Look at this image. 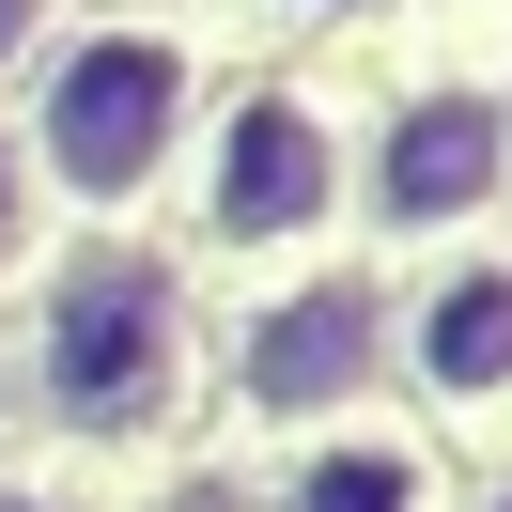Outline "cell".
I'll use <instances>...</instances> for the list:
<instances>
[{
    "instance_id": "277c9868",
    "label": "cell",
    "mask_w": 512,
    "mask_h": 512,
    "mask_svg": "<svg viewBox=\"0 0 512 512\" xmlns=\"http://www.w3.org/2000/svg\"><path fill=\"white\" fill-rule=\"evenodd\" d=\"M497 187H512V109H497V94H419L404 125H388L373 218H388V233H466Z\"/></svg>"
},
{
    "instance_id": "6da1fadb",
    "label": "cell",
    "mask_w": 512,
    "mask_h": 512,
    "mask_svg": "<svg viewBox=\"0 0 512 512\" xmlns=\"http://www.w3.org/2000/svg\"><path fill=\"white\" fill-rule=\"evenodd\" d=\"M171 125H187V47L171 32H78L32 78V156L63 171V202H140Z\"/></svg>"
},
{
    "instance_id": "7a4b0ae2",
    "label": "cell",
    "mask_w": 512,
    "mask_h": 512,
    "mask_svg": "<svg viewBox=\"0 0 512 512\" xmlns=\"http://www.w3.org/2000/svg\"><path fill=\"white\" fill-rule=\"evenodd\" d=\"M326 202H342V125L311 94H233L218 156H202V233L218 249H295V233H326Z\"/></svg>"
},
{
    "instance_id": "30bf717a",
    "label": "cell",
    "mask_w": 512,
    "mask_h": 512,
    "mask_svg": "<svg viewBox=\"0 0 512 512\" xmlns=\"http://www.w3.org/2000/svg\"><path fill=\"white\" fill-rule=\"evenodd\" d=\"M0 512H63V497H0Z\"/></svg>"
},
{
    "instance_id": "8992f818",
    "label": "cell",
    "mask_w": 512,
    "mask_h": 512,
    "mask_svg": "<svg viewBox=\"0 0 512 512\" xmlns=\"http://www.w3.org/2000/svg\"><path fill=\"white\" fill-rule=\"evenodd\" d=\"M419 388L435 404H512V264H466V280L419 295Z\"/></svg>"
},
{
    "instance_id": "52a82bcc",
    "label": "cell",
    "mask_w": 512,
    "mask_h": 512,
    "mask_svg": "<svg viewBox=\"0 0 512 512\" xmlns=\"http://www.w3.org/2000/svg\"><path fill=\"white\" fill-rule=\"evenodd\" d=\"M280 512H435V481H419V450H388V435H326L311 466L280 481Z\"/></svg>"
},
{
    "instance_id": "8fae6325",
    "label": "cell",
    "mask_w": 512,
    "mask_h": 512,
    "mask_svg": "<svg viewBox=\"0 0 512 512\" xmlns=\"http://www.w3.org/2000/svg\"><path fill=\"white\" fill-rule=\"evenodd\" d=\"M295 16H342V0H295Z\"/></svg>"
},
{
    "instance_id": "9c48e42d",
    "label": "cell",
    "mask_w": 512,
    "mask_h": 512,
    "mask_svg": "<svg viewBox=\"0 0 512 512\" xmlns=\"http://www.w3.org/2000/svg\"><path fill=\"white\" fill-rule=\"evenodd\" d=\"M0 264H16V156H0Z\"/></svg>"
},
{
    "instance_id": "ba28073f",
    "label": "cell",
    "mask_w": 512,
    "mask_h": 512,
    "mask_svg": "<svg viewBox=\"0 0 512 512\" xmlns=\"http://www.w3.org/2000/svg\"><path fill=\"white\" fill-rule=\"evenodd\" d=\"M47 47V0H0V63H32Z\"/></svg>"
},
{
    "instance_id": "7c38bea8",
    "label": "cell",
    "mask_w": 512,
    "mask_h": 512,
    "mask_svg": "<svg viewBox=\"0 0 512 512\" xmlns=\"http://www.w3.org/2000/svg\"><path fill=\"white\" fill-rule=\"evenodd\" d=\"M481 512H512V481H497V497H481Z\"/></svg>"
},
{
    "instance_id": "3957f363",
    "label": "cell",
    "mask_w": 512,
    "mask_h": 512,
    "mask_svg": "<svg viewBox=\"0 0 512 512\" xmlns=\"http://www.w3.org/2000/svg\"><path fill=\"white\" fill-rule=\"evenodd\" d=\"M32 373H47L63 419H140V404L171 388V280H140V264H78V280H47Z\"/></svg>"
},
{
    "instance_id": "5b68a950",
    "label": "cell",
    "mask_w": 512,
    "mask_h": 512,
    "mask_svg": "<svg viewBox=\"0 0 512 512\" xmlns=\"http://www.w3.org/2000/svg\"><path fill=\"white\" fill-rule=\"evenodd\" d=\"M373 388V295H280L249 326V404L264 419H326Z\"/></svg>"
}]
</instances>
